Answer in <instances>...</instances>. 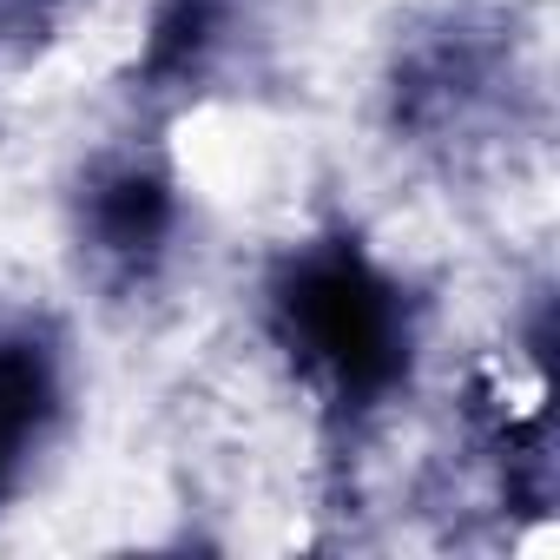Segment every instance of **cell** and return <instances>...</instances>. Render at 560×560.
Here are the masks:
<instances>
[{
    "label": "cell",
    "mask_w": 560,
    "mask_h": 560,
    "mask_svg": "<svg viewBox=\"0 0 560 560\" xmlns=\"http://www.w3.org/2000/svg\"><path fill=\"white\" fill-rule=\"evenodd\" d=\"M264 330L284 350L291 376L317 389L330 448L357 435L409 389L422 304L389 277L357 231H317L264 270Z\"/></svg>",
    "instance_id": "cell-1"
},
{
    "label": "cell",
    "mask_w": 560,
    "mask_h": 560,
    "mask_svg": "<svg viewBox=\"0 0 560 560\" xmlns=\"http://www.w3.org/2000/svg\"><path fill=\"white\" fill-rule=\"evenodd\" d=\"M514 86L521 73L501 21H442L402 47L389 73V126L422 152H468L508 126Z\"/></svg>",
    "instance_id": "cell-2"
},
{
    "label": "cell",
    "mask_w": 560,
    "mask_h": 560,
    "mask_svg": "<svg viewBox=\"0 0 560 560\" xmlns=\"http://www.w3.org/2000/svg\"><path fill=\"white\" fill-rule=\"evenodd\" d=\"M73 231H80V257L106 291L132 298L172 257L178 237V178L165 165L159 145H119L100 152L80 178V205H73Z\"/></svg>",
    "instance_id": "cell-3"
},
{
    "label": "cell",
    "mask_w": 560,
    "mask_h": 560,
    "mask_svg": "<svg viewBox=\"0 0 560 560\" xmlns=\"http://www.w3.org/2000/svg\"><path fill=\"white\" fill-rule=\"evenodd\" d=\"M60 422V343L40 324H0V501H14Z\"/></svg>",
    "instance_id": "cell-4"
}]
</instances>
